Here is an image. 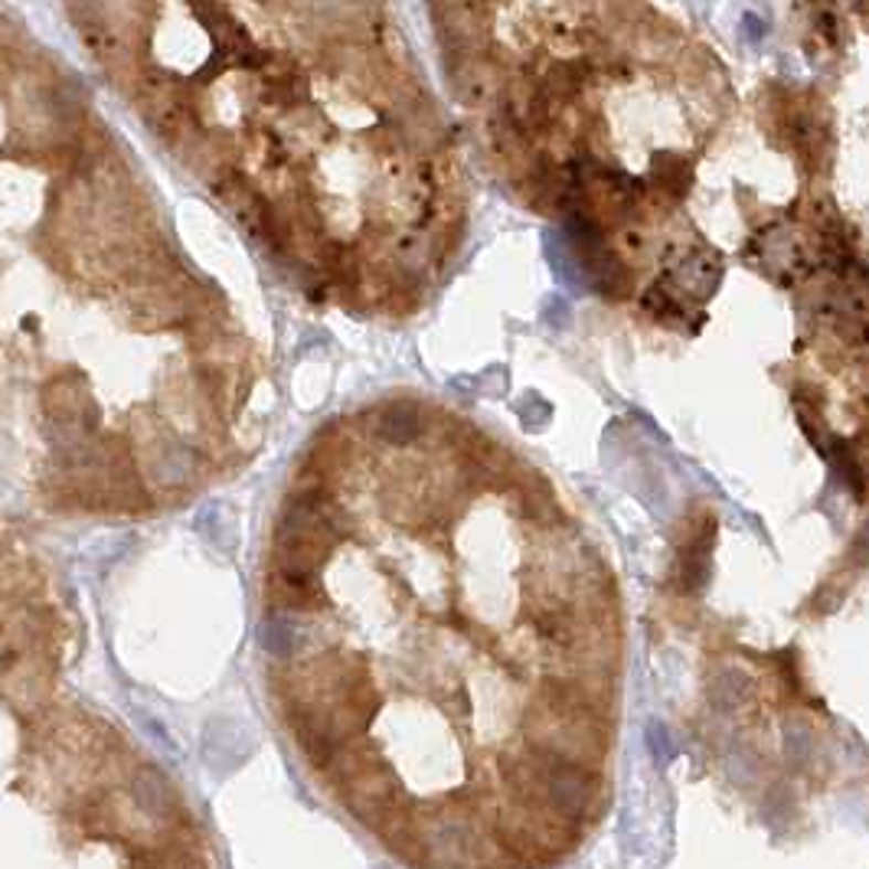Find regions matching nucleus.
<instances>
[{
	"label": "nucleus",
	"instance_id": "obj_1",
	"mask_svg": "<svg viewBox=\"0 0 869 869\" xmlns=\"http://www.w3.org/2000/svg\"><path fill=\"white\" fill-rule=\"evenodd\" d=\"M722 278V262L719 255H712L710 248H687L680 252L667 272L660 275V282L677 295V298H693V301H707L716 295Z\"/></svg>",
	"mask_w": 869,
	"mask_h": 869
},
{
	"label": "nucleus",
	"instance_id": "obj_2",
	"mask_svg": "<svg viewBox=\"0 0 869 869\" xmlns=\"http://www.w3.org/2000/svg\"><path fill=\"white\" fill-rule=\"evenodd\" d=\"M377 435L386 445H412L422 435V412L415 402L402 399V402H390L380 415H377Z\"/></svg>",
	"mask_w": 869,
	"mask_h": 869
},
{
	"label": "nucleus",
	"instance_id": "obj_3",
	"mask_svg": "<svg viewBox=\"0 0 869 869\" xmlns=\"http://www.w3.org/2000/svg\"><path fill=\"white\" fill-rule=\"evenodd\" d=\"M690 177H693L690 160L680 155H657L650 160V180L670 200H683L690 193Z\"/></svg>",
	"mask_w": 869,
	"mask_h": 869
},
{
	"label": "nucleus",
	"instance_id": "obj_4",
	"mask_svg": "<svg viewBox=\"0 0 869 869\" xmlns=\"http://www.w3.org/2000/svg\"><path fill=\"white\" fill-rule=\"evenodd\" d=\"M712 569V523L683 550L680 559V575H683V589L687 592H700L710 582Z\"/></svg>",
	"mask_w": 869,
	"mask_h": 869
},
{
	"label": "nucleus",
	"instance_id": "obj_5",
	"mask_svg": "<svg viewBox=\"0 0 869 869\" xmlns=\"http://www.w3.org/2000/svg\"><path fill=\"white\" fill-rule=\"evenodd\" d=\"M640 308L647 315H654L657 320H667V324H680L687 317V308H683V298H677L660 278L640 295Z\"/></svg>",
	"mask_w": 869,
	"mask_h": 869
},
{
	"label": "nucleus",
	"instance_id": "obj_6",
	"mask_svg": "<svg viewBox=\"0 0 869 869\" xmlns=\"http://www.w3.org/2000/svg\"><path fill=\"white\" fill-rule=\"evenodd\" d=\"M745 23H749V33H752V40H759V36H762V20H759L755 13H745Z\"/></svg>",
	"mask_w": 869,
	"mask_h": 869
}]
</instances>
